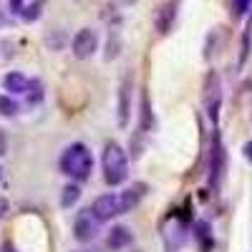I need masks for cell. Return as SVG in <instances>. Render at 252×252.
<instances>
[{
    "label": "cell",
    "instance_id": "6da1fadb",
    "mask_svg": "<svg viewBox=\"0 0 252 252\" xmlns=\"http://www.w3.org/2000/svg\"><path fill=\"white\" fill-rule=\"evenodd\" d=\"M61 169L73 179H89L94 172V157L86 149V144H71L61 157Z\"/></svg>",
    "mask_w": 252,
    "mask_h": 252
},
{
    "label": "cell",
    "instance_id": "7a4b0ae2",
    "mask_svg": "<svg viewBox=\"0 0 252 252\" xmlns=\"http://www.w3.org/2000/svg\"><path fill=\"white\" fill-rule=\"evenodd\" d=\"M103 172H106V182L111 187L121 184L126 177H129V166H126V154L119 144H106L103 149Z\"/></svg>",
    "mask_w": 252,
    "mask_h": 252
},
{
    "label": "cell",
    "instance_id": "3957f363",
    "mask_svg": "<svg viewBox=\"0 0 252 252\" xmlns=\"http://www.w3.org/2000/svg\"><path fill=\"white\" fill-rule=\"evenodd\" d=\"M220 101H222V91H220V76L215 71H209L204 78V109L212 116V121H217L220 114Z\"/></svg>",
    "mask_w": 252,
    "mask_h": 252
},
{
    "label": "cell",
    "instance_id": "277c9868",
    "mask_svg": "<svg viewBox=\"0 0 252 252\" xmlns=\"http://www.w3.org/2000/svg\"><path fill=\"white\" fill-rule=\"evenodd\" d=\"M71 48H73V56L81 58V61L83 58H91L96 53V48H98V33L94 28L78 31L76 38H73V43H71Z\"/></svg>",
    "mask_w": 252,
    "mask_h": 252
},
{
    "label": "cell",
    "instance_id": "5b68a950",
    "mask_svg": "<svg viewBox=\"0 0 252 252\" xmlns=\"http://www.w3.org/2000/svg\"><path fill=\"white\" fill-rule=\"evenodd\" d=\"M96 222H98V220H96V215L91 212V209H83V212H78V215H76V222H73V235H76V240H81V242L94 240L96 232H98V224H96Z\"/></svg>",
    "mask_w": 252,
    "mask_h": 252
},
{
    "label": "cell",
    "instance_id": "8992f818",
    "mask_svg": "<svg viewBox=\"0 0 252 252\" xmlns=\"http://www.w3.org/2000/svg\"><path fill=\"white\" fill-rule=\"evenodd\" d=\"M91 212L96 215V220H98V222L111 220L114 215H119V194H101V197L94 202Z\"/></svg>",
    "mask_w": 252,
    "mask_h": 252
},
{
    "label": "cell",
    "instance_id": "52a82bcc",
    "mask_svg": "<svg viewBox=\"0 0 252 252\" xmlns=\"http://www.w3.org/2000/svg\"><path fill=\"white\" fill-rule=\"evenodd\" d=\"M174 18H177V0H166V3L157 10L154 15V26L157 31L164 35V33H169L172 26H174Z\"/></svg>",
    "mask_w": 252,
    "mask_h": 252
},
{
    "label": "cell",
    "instance_id": "ba28073f",
    "mask_svg": "<svg viewBox=\"0 0 252 252\" xmlns=\"http://www.w3.org/2000/svg\"><path fill=\"white\" fill-rule=\"evenodd\" d=\"M209 174H212V184L217 187L222 174H224V149H222V139L220 134H215L212 141V164H209Z\"/></svg>",
    "mask_w": 252,
    "mask_h": 252
},
{
    "label": "cell",
    "instance_id": "9c48e42d",
    "mask_svg": "<svg viewBox=\"0 0 252 252\" xmlns=\"http://www.w3.org/2000/svg\"><path fill=\"white\" fill-rule=\"evenodd\" d=\"M146 194V184H134L131 189H126V192L119 194V215L124 212H131V209L141 202V197Z\"/></svg>",
    "mask_w": 252,
    "mask_h": 252
},
{
    "label": "cell",
    "instance_id": "30bf717a",
    "mask_svg": "<svg viewBox=\"0 0 252 252\" xmlns=\"http://www.w3.org/2000/svg\"><path fill=\"white\" fill-rule=\"evenodd\" d=\"M129 96H131V76H126L119 91V126L129 124Z\"/></svg>",
    "mask_w": 252,
    "mask_h": 252
},
{
    "label": "cell",
    "instance_id": "8fae6325",
    "mask_svg": "<svg viewBox=\"0 0 252 252\" xmlns=\"http://www.w3.org/2000/svg\"><path fill=\"white\" fill-rule=\"evenodd\" d=\"M3 86L10 91V94H26L28 86H31V81L23 76V73H8L3 78Z\"/></svg>",
    "mask_w": 252,
    "mask_h": 252
},
{
    "label": "cell",
    "instance_id": "7c38bea8",
    "mask_svg": "<svg viewBox=\"0 0 252 252\" xmlns=\"http://www.w3.org/2000/svg\"><path fill=\"white\" fill-rule=\"evenodd\" d=\"M129 242H131V232L126 227H114L109 232V247H114V250H121Z\"/></svg>",
    "mask_w": 252,
    "mask_h": 252
},
{
    "label": "cell",
    "instance_id": "4fadbf2b",
    "mask_svg": "<svg viewBox=\"0 0 252 252\" xmlns=\"http://www.w3.org/2000/svg\"><path fill=\"white\" fill-rule=\"evenodd\" d=\"M152 126H154V116L149 109V96L141 94V131H149Z\"/></svg>",
    "mask_w": 252,
    "mask_h": 252
},
{
    "label": "cell",
    "instance_id": "5bb4252c",
    "mask_svg": "<svg viewBox=\"0 0 252 252\" xmlns=\"http://www.w3.org/2000/svg\"><path fill=\"white\" fill-rule=\"evenodd\" d=\"M78 197H81V189H78V184H68L66 189H63V194H61V207H73L76 202H78Z\"/></svg>",
    "mask_w": 252,
    "mask_h": 252
},
{
    "label": "cell",
    "instance_id": "9a60e30c",
    "mask_svg": "<svg viewBox=\"0 0 252 252\" xmlns=\"http://www.w3.org/2000/svg\"><path fill=\"white\" fill-rule=\"evenodd\" d=\"M43 5H46V0H33L31 5H26L23 8V20H38L40 18V13H43Z\"/></svg>",
    "mask_w": 252,
    "mask_h": 252
},
{
    "label": "cell",
    "instance_id": "2e32d148",
    "mask_svg": "<svg viewBox=\"0 0 252 252\" xmlns=\"http://www.w3.org/2000/svg\"><path fill=\"white\" fill-rule=\"evenodd\" d=\"M194 229H197V240L202 242V250L209 252V247H212V240H209V224L207 222H197Z\"/></svg>",
    "mask_w": 252,
    "mask_h": 252
},
{
    "label": "cell",
    "instance_id": "e0dca14e",
    "mask_svg": "<svg viewBox=\"0 0 252 252\" xmlns=\"http://www.w3.org/2000/svg\"><path fill=\"white\" fill-rule=\"evenodd\" d=\"M15 111H18V103L10 96H0V114H3V116H13Z\"/></svg>",
    "mask_w": 252,
    "mask_h": 252
},
{
    "label": "cell",
    "instance_id": "ac0fdd59",
    "mask_svg": "<svg viewBox=\"0 0 252 252\" xmlns=\"http://www.w3.org/2000/svg\"><path fill=\"white\" fill-rule=\"evenodd\" d=\"M40 98H43V86H40V81H31V86H28V101L31 103H38Z\"/></svg>",
    "mask_w": 252,
    "mask_h": 252
},
{
    "label": "cell",
    "instance_id": "d6986e66",
    "mask_svg": "<svg viewBox=\"0 0 252 252\" xmlns=\"http://www.w3.org/2000/svg\"><path fill=\"white\" fill-rule=\"evenodd\" d=\"M116 56H119V33L109 35V46H106V58L111 61V58H116Z\"/></svg>",
    "mask_w": 252,
    "mask_h": 252
},
{
    "label": "cell",
    "instance_id": "ffe728a7",
    "mask_svg": "<svg viewBox=\"0 0 252 252\" xmlns=\"http://www.w3.org/2000/svg\"><path fill=\"white\" fill-rule=\"evenodd\" d=\"M250 5V0H235V15H242Z\"/></svg>",
    "mask_w": 252,
    "mask_h": 252
},
{
    "label": "cell",
    "instance_id": "44dd1931",
    "mask_svg": "<svg viewBox=\"0 0 252 252\" xmlns=\"http://www.w3.org/2000/svg\"><path fill=\"white\" fill-rule=\"evenodd\" d=\"M8 5L13 13H23V0H8Z\"/></svg>",
    "mask_w": 252,
    "mask_h": 252
},
{
    "label": "cell",
    "instance_id": "7402d4cb",
    "mask_svg": "<svg viewBox=\"0 0 252 252\" xmlns=\"http://www.w3.org/2000/svg\"><path fill=\"white\" fill-rule=\"evenodd\" d=\"M245 157L252 161V141H247V144H245Z\"/></svg>",
    "mask_w": 252,
    "mask_h": 252
},
{
    "label": "cell",
    "instance_id": "603a6c76",
    "mask_svg": "<svg viewBox=\"0 0 252 252\" xmlns=\"http://www.w3.org/2000/svg\"><path fill=\"white\" fill-rule=\"evenodd\" d=\"M5 209H8V202L0 199V217H5Z\"/></svg>",
    "mask_w": 252,
    "mask_h": 252
},
{
    "label": "cell",
    "instance_id": "cb8c5ba5",
    "mask_svg": "<svg viewBox=\"0 0 252 252\" xmlns=\"http://www.w3.org/2000/svg\"><path fill=\"white\" fill-rule=\"evenodd\" d=\"M3 252H15V250H13V245H10V242H5V245H3Z\"/></svg>",
    "mask_w": 252,
    "mask_h": 252
},
{
    "label": "cell",
    "instance_id": "d4e9b609",
    "mask_svg": "<svg viewBox=\"0 0 252 252\" xmlns=\"http://www.w3.org/2000/svg\"><path fill=\"white\" fill-rule=\"evenodd\" d=\"M116 3H121V5H131V3H136V0H116Z\"/></svg>",
    "mask_w": 252,
    "mask_h": 252
},
{
    "label": "cell",
    "instance_id": "484cf974",
    "mask_svg": "<svg viewBox=\"0 0 252 252\" xmlns=\"http://www.w3.org/2000/svg\"><path fill=\"white\" fill-rule=\"evenodd\" d=\"M0 177H3V169H0Z\"/></svg>",
    "mask_w": 252,
    "mask_h": 252
}]
</instances>
